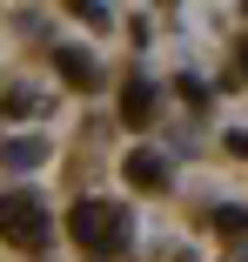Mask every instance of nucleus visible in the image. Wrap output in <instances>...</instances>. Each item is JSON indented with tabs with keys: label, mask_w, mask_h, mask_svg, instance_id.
<instances>
[{
	"label": "nucleus",
	"mask_w": 248,
	"mask_h": 262,
	"mask_svg": "<svg viewBox=\"0 0 248 262\" xmlns=\"http://www.w3.org/2000/svg\"><path fill=\"white\" fill-rule=\"evenodd\" d=\"M67 235H74L87 255H121L128 215H121V208H108V202H74V208H67Z\"/></svg>",
	"instance_id": "f257e3e1"
},
{
	"label": "nucleus",
	"mask_w": 248,
	"mask_h": 262,
	"mask_svg": "<svg viewBox=\"0 0 248 262\" xmlns=\"http://www.w3.org/2000/svg\"><path fill=\"white\" fill-rule=\"evenodd\" d=\"M47 208H40V195H27V188H14V195H0V235H7L14 249H40L47 242Z\"/></svg>",
	"instance_id": "f03ea898"
},
{
	"label": "nucleus",
	"mask_w": 248,
	"mask_h": 262,
	"mask_svg": "<svg viewBox=\"0 0 248 262\" xmlns=\"http://www.w3.org/2000/svg\"><path fill=\"white\" fill-rule=\"evenodd\" d=\"M121 175H128L134 188H168V162H161L155 148H134L128 162H121Z\"/></svg>",
	"instance_id": "7ed1b4c3"
},
{
	"label": "nucleus",
	"mask_w": 248,
	"mask_h": 262,
	"mask_svg": "<svg viewBox=\"0 0 248 262\" xmlns=\"http://www.w3.org/2000/svg\"><path fill=\"white\" fill-rule=\"evenodd\" d=\"M121 121L128 128H147V121H155V81H128L121 88Z\"/></svg>",
	"instance_id": "20e7f679"
},
{
	"label": "nucleus",
	"mask_w": 248,
	"mask_h": 262,
	"mask_svg": "<svg viewBox=\"0 0 248 262\" xmlns=\"http://www.w3.org/2000/svg\"><path fill=\"white\" fill-rule=\"evenodd\" d=\"M54 68H61L74 88H94V81H101V68H94V61L81 54V47H54Z\"/></svg>",
	"instance_id": "39448f33"
},
{
	"label": "nucleus",
	"mask_w": 248,
	"mask_h": 262,
	"mask_svg": "<svg viewBox=\"0 0 248 262\" xmlns=\"http://www.w3.org/2000/svg\"><path fill=\"white\" fill-rule=\"evenodd\" d=\"M215 229H221V235H248V208H241V202L215 208Z\"/></svg>",
	"instance_id": "423d86ee"
},
{
	"label": "nucleus",
	"mask_w": 248,
	"mask_h": 262,
	"mask_svg": "<svg viewBox=\"0 0 248 262\" xmlns=\"http://www.w3.org/2000/svg\"><path fill=\"white\" fill-rule=\"evenodd\" d=\"M0 155H7V162H14V168H34V162H40V155H47V148H40V141H7V148H0Z\"/></svg>",
	"instance_id": "0eeeda50"
},
{
	"label": "nucleus",
	"mask_w": 248,
	"mask_h": 262,
	"mask_svg": "<svg viewBox=\"0 0 248 262\" xmlns=\"http://www.w3.org/2000/svg\"><path fill=\"white\" fill-rule=\"evenodd\" d=\"M0 108H7V115H34V108H40V101H34L27 88H7V94H0Z\"/></svg>",
	"instance_id": "6e6552de"
},
{
	"label": "nucleus",
	"mask_w": 248,
	"mask_h": 262,
	"mask_svg": "<svg viewBox=\"0 0 248 262\" xmlns=\"http://www.w3.org/2000/svg\"><path fill=\"white\" fill-rule=\"evenodd\" d=\"M241 74H248V40H241Z\"/></svg>",
	"instance_id": "1a4fd4ad"
}]
</instances>
